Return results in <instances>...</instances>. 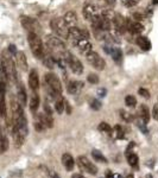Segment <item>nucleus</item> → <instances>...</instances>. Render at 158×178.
Returning <instances> with one entry per match:
<instances>
[{
	"mask_svg": "<svg viewBox=\"0 0 158 178\" xmlns=\"http://www.w3.org/2000/svg\"><path fill=\"white\" fill-rule=\"evenodd\" d=\"M45 86H46V93L48 95H50V98L54 100H57L58 98H61V93H62V84L61 81L58 80L55 74H46L45 75Z\"/></svg>",
	"mask_w": 158,
	"mask_h": 178,
	"instance_id": "1",
	"label": "nucleus"
},
{
	"mask_svg": "<svg viewBox=\"0 0 158 178\" xmlns=\"http://www.w3.org/2000/svg\"><path fill=\"white\" fill-rule=\"evenodd\" d=\"M27 42L30 45V49L36 58L42 59L44 56V45L42 43V39L39 36L34 32H29L27 34Z\"/></svg>",
	"mask_w": 158,
	"mask_h": 178,
	"instance_id": "2",
	"label": "nucleus"
},
{
	"mask_svg": "<svg viewBox=\"0 0 158 178\" xmlns=\"http://www.w3.org/2000/svg\"><path fill=\"white\" fill-rule=\"evenodd\" d=\"M46 45L50 50V52H52V56L55 55V59L58 57H62L63 54L67 51V46L63 43L62 39L54 37V36H49L48 39H46Z\"/></svg>",
	"mask_w": 158,
	"mask_h": 178,
	"instance_id": "3",
	"label": "nucleus"
},
{
	"mask_svg": "<svg viewBox=\"0 0 158 178\" xmlns=\"http://www.w3.org/2000/svg\"><path fill=\"white\" fill-rule=\"evenodd\" d=\"M50 27L55 34L63 39H67L69 36V26L62 18H55L50 22Z\"/></svg>",
	"mask_w": 158,
	"mask_h": 178,
	"instance_id": "4",
	"label": "nucleus"
},
{
	"mask_svg": "<svg viewBox=\"0 0 158 178\" xmlns=\"http://www.w3.org/2000/svg\"><path fill=\"white\" fill-rule=\"evenodd\" d=\"M62 58L66 61L67 66L71 69V71H73L74 74H76V75H81V74L83 73V66H82V63H81L80 59H77V58L73 55L71 52H69V51L67 50V51L63 54Z\"/></svg>",
	"mask_w": 158,
	"mask_h": 178,
	"instance_id": "5",
	"label": "nucleus"
},
{
	"mask_svg": "<svg viewBox=\"0 0 158 178\" xmlns=\"http://www.w3.org/2000/svg\"><path fill=\"white\" fill-rule=\"evenodd\" d=\"M1 64L5 68V71L7 74L9 81H17V70H16V66L14 62L12 61V58L7 57V56H2V58L0 59Z\"/></svg>",
	"mask_w": 158,
	"mask_h": 178,
	"instance_id": "6",
	"label": "nucleus"
},
{
	"mask_svg": "<svg viewBox=\"0 0 158 178\" xmlns=\"http://www.w3.org/2000/svg\"><path fill=\"white\" fill-rule=\"evenodd\" d=\"M20 23H22L23 27L27 31V32H34V34H39L41 32V25L36 19L27 17V16H23L20 18Z\"/></svg>",
	"mask_w": 158,
	"mask_h": 178,
	"instance_id": "7",
	"label": "nucleus"
},
{
	"mask_svg": "<svg viewBox=\"0 0 158 178\" xmlns=\"http://www.w3.org/2000/svg\"><path fill=\"white\" fill-rule=\"evenodd\" d=\"M86 59L92 67H94L96 70H103L106 67V62L105 59L100 57V55L95 51H90L86 55Z\"/></svg>",
	"mask_w": 158,
	"mask_h": 178,
	"instance_id": "8",
	"label": "nucleus"
},
{
	"mask_svg": "<svg viewBox=\"0 0 158 178\" xmlns=\"http://www.w3.org/2000/svg\"><path fill=\"white\" fill-rule=\"evenodd\" d=\"M77 164L82 171H86L90 175H96L98 173V167L95 166L92 162H89L84 156H80L77 158Z\"/></svg>",
	"mask_w": 158,
	"mask_h": 178,
	"instance_id": "9",
	"label": "nucleus"
},
{
	"mask_svg": "<svg viewBox=\"0 0 158 178\" xmlns=\"http://www.w3.org/2000/svg\"><path fill=\"white\" fill-rule=\"evenodd\" d=\"M100 14H101L100 9L96 5H94V4H87L84 6V9H83V17H84L86 20L92 22L94 18H96Z\"/></svg>",
	"mask_w": 158,
	"mask_h": 178,
	"instance_id": "10",
	"label": "nucleus"
},
{
	"mask_svg": "<svg viewBox=\"0 0 158 178\" xmlns=\"http://www.w3.org/2000/svg\"><path fill=\"white\" fill-rule=\"evenodd\" d=\"M112 24L114 29L119 32V34H124L127 30V25H126V19L120 14H114L112 19Z\"/></svg>",
	"mask_w": 158,
	"mask_h": 178,
	"instance_id": "11",
	"label": "nucleus"
},
{
	"mask_svg": "<svg viewBox=\"0 0 158 178\" xmlns=\"http://www.w3.org/2000/svg\"><path fill=\"white\" fill-rule=\"evenodd\" d=\"M68 38L73 43H75L76 41H79L81 38H88V34L84 30H81L79 27L74 26V27H69V36H68Z\"/></svg>",
	"mask_w": 158,
	"mask_h": 178,
	"instance_id": "12",
	"label": "nucleus"
},
{
	"mask_svg": "<svg viewBox=\"0 0 158 178\" xmlns=\"http://www.w3.org/2000/svg\"><path fill=\"white\" fill-rule=\"evenodd\" d=\"M73 44L75 45L76 48H77V50H79L81 54H83V55H87L88 52L92 51V44H90V42L88 41V38H81L79 41H76L75 43H73Z\"/></svg>",
	"mask_w": 158,
	"mask_h": 178,
	"instance_id": "13",
	"label": "nucleus"
},
{
	"mask_svg": "<svg viewBox=\"0 0 158 178\" xmlns=\"http://www.w3.org/2000/svg\"><path fill=\"white\" fill-rule=\"evenodd\" d=\"M6 86L4 82H0V116L6 115V100H5V94H6Z\"/></svg>",
	"mask_w": 158,
	"mask_h": 178,
	"instance_id": "14",
	"label": "nucleus"
},
{
	"mask_svg": "<svg viewBox=\"0 0 158 178\" xmlns=\"http://www.w3.org/2000/svg\"><path fill=\"white\" fill-rule=\"evenodd\" d=\"M127 25V31H130L131 34H139L144 31V26L143 24L139 22H131V20H126Z\"/></svg>",
	"mask_w": 158,
	"mask_h": 178,
	"instance_id": "15",
	"label": "nucleus"
},
{
	"mask_svg": "<svg viewBox=\"0 0 158 178\" xmlns=\"http://www.w3.org/2000/svg\"><path fill=\"white\" fill-rule=\"evenodd\" d=\"M29 86L32 90H37L39 88V77H38V73L37 70L32 69L30 71V75H29Z\"/></svg>",
	"mask_w": 158,
	"mask_h": 178,
	"instance_id": "16",
	"label": "nucleus"
},
{
	"mask_svg": "<svg viewBox=\"0 0 158 178\" xmlns=\"http://www.w3.org/2000/svg\"><path fill=\"white\" fill-rule=\"evenodd\" d=\"M37 120H38L39 123H43L45 128H51V127L54 126V119H52V116L45 114L44 112L37 115Z\"/></svg>",
	"mask_w": 158,
	"mask_h": 178,
	"instance_id": "17",
	"label": "nucleus"
},
{
	"mask_svg": "<svg viewBox=\"0 0 158 178\" xmlns=\"http://www.w3.org/2000/svg\"><path fill=\"white\" fill-rule=\"evenodd\" d=\"M9 150V139L4 127H0V153H4Z\"/></svg>",
	"mask_w": 158,
	"mask_h": 178,
	"instance_id": "18",
	"label": "nucleus"
},
{
	"mask_svg": "<svg viewBox=\"0 0 158 178\" xmlns=\"http://www.w3.org/2000/svg\"><path fill=\"white\" fill-rule=\"evenodd\" d=\"M82 88H83V82H80V81H70L67 86L68 93L73 95L79 94V91Z\"/></svg>",
	"mask_w": 158,
	"mask_h": 178,
	"instance_id": "19",
	"label": "nucleus"
},
{
	"mask_svg": "<svg viewBox=\"0 0 158 178\" xmlns=\"http://www.w3.org/2000/svg\"><path fill=\"white\" fill-rule=\"evenodd\" d=\"M63 20L66 22L69 27H74V26H76V24H77V14H76V12L74 11H69L66 13V16H64V18H63Z\"/></svg>",
	"mask_w": 158,
	"mask_h": 178,
	"instance_id": "20",
	"label": "nucleus"
},
{
	"mask_svg": "<svg viewBox=\"0 0 158 178\" xmlns=\"http://www.w3.org/2000/svg\"><path fill=\"white\" fill-rule=\"evenodd\" d=\"M16 58H17V64L22 70H27V59H26V55L24 51H17L16 54Z\"/></svg>",
	"mask_w": 158,
	"mask_h": 178,
	"instance_id": "21",
	"label": "nucleus"
},
{
	"mask_svg": "<svg viewBox=\"0 0 158 178\" xmlns=\"http://www.w3.org/2000/svg\"><path fill=\"white\" fill-rule=\"evenodd\" d=\"M62 164L64 165V167H66L67 171H71L73 167H74V165H75V160H74V158H73L71 155L64 153V155L62 156Z\"/></svg>",
	"mask_w": 158,
	"mask_h": 178,
	"instance_id": "22",
	"label": "nucleus"
},
{
	"mask_svg": "<svg viewBox=\"0 0 158 178\" xmlns=\"http://www.w3.org/2000/svg\"><path fill=\"white\" fill-rule=\"evenodd\" d=\"M137 44H138V46L142 50H144V51H149L151 49V42H150V39L147 37H144V36H139L137 38Z\"/></svg>",
	"mask_w": 158,
	"mask_h": 178,
	"instance_id": "23",
	"label": "nucleus"
},
{
	"mask_svg": "<svg viewBox=\"0 0 158 178\" xmlns=\"http://www.w3.org/2000/svg\"><path fill=\"white\" fill-rule=\"evenodd\" d=\"M42 59H43L44 67H46L48 69H54V68H55L56 59H55V57L51 55V54H45V51H44V56H43Z\"/></svg>",
	"mask_w": 158,
	"mask_h": 178,
	"instance_id": "24",
	"label": "nucleus"
},
{
	"mask_svg": "<svg viewBox=\"0 0 158 178\" xmlns=\"http://www.w3.org/2000/svg\"><path fill=\"white\" fill-rule=\"evenodd\" d=\"M17 99L18 102L20 103V106H25L26 100H27V96H26V90L24 89L22 84L18 86V93H17Z\"/></svg>",
	"mask_w": 158,
	"mask_h": 178,
	"instance_id": "25",
	"label": "nucleus"
},
{
	"mask_svg": "<svg viewBox=\"0 0 158 178\" xmlns=\"http://www.w3.org/2000/svg\"><path fill=\"white\" fill-rule=\"evenodd\" d=\"M139 118H142L145 123H149L150 120V112H149V107L146 105H140L139 107Z\"/></svg>",
	"mask_w": 158,
	"mask_h": 178,
	"instance_id": "26",
	"label": "nucleus"
},
{
	"mask_svg": "<svg viewBox=\"0 0 158 178\" xmlns=\"http://www.w3.org/2000/svg\"><path fill=\"white\" fill-rule=\"evenodd\" d=\"M38 107H39V96L37 93H34L31 96V100H30V111L34 113L38 109Z\"/></svg>",
	"mask_w": 158,
	"mask_h": 178,
	"instance_id": "27",
	"label": "nucleus"
},
{
	"mask_svg": "<svg viewBox=\"0 0 158 178\" xmlns=\"http://www.w3.org/2000/svg\"><path fill=\"white\" fill-rule=\"evenodd\" d=\"M110 55L112 56V58L117 63H119L121 61V58H123V52H121V50L119 48H112V50L110 51Z\"/></svg>",
	"mask_w": 158,
	"mask_h": 178,
	"instance_id": "28",
	"label": "nucleus"
},
{
	"mask_svg": "<svg viewBox=\"0 0 158 178\" xmlns=\"http://www.w3.org/2000/svg\"><path fill=\"white\" fill-rule=\"evenodd\" d=\"M64 108H66V101L63 100L62 98H58L55 102V109L58 114H62L64 112Z\"/></svg>",
	"mask_w": 158,
	"mask_h": 178,
	"instance_id": "29",
	"label": "nucleus"
},
{
	"mask_svg": "<svg viewBox=\"0 0 158 178\" xmlns=\"http://www.w3.org/2000/svg\"><path fill=\"white\" fill-rule=\"evenodd\" d=\"M92 156H93V158H94L96 162H100V163H107L106 157L103 156L100 151H98V150H93V151H92Z\"/></svg>",
	"mask_w": 158,
	"mask_h": 178,
	"instance_id": "30",
	"label": "nucleus"
},
{
	"mask_svg": "<svg viewBox=\"0 0 158 178\" xmlns=\"http://www.w3.org/2000/svg\"><path fill=\"white\" fill-rule=\"evenodd\" d=\"M125 103H126L127 107L133 108V107H135V105H137V100H135V98L133 95H127L125 98Z\"/></svg>",
	"mask_w": 158,
	"mask_h": 178,
	"instance_id": "31",
	"label": "nucleus"
},
{
	"mask_svg": "<svg viewBox=\"0 0 158 178\" xmlns=\"http://www.w3.org/2000/svg\"><path fill=\"white\" fill-rule=\"evenodd\" d=\"M138 162H139V158H138V156L135 153H131V155L127 156V163L131 166H135L138 164Z\"/></svg>",
	"mask_w": 158,
	"mask_h": 178,
	"instance_id": "32",
	"label": "nucleus"
},
{
	"mask_svg": "<svg viewBox=\"0 0 158 178\" xmlns=\"http://www.w3.org/2000/svg\"><path fill=\"white\" fill-rule=\"evenodd\" d=\"M114 135H115V138L117 139H123L124 138V130L119 126V125H117L115 127H114Z\"/></svg>",
	"mask_w": 158,
	"mask_h": 178,
	"instance_id": "33",
	"label": "nucleus"
},
{
	"mask_svg": "<svg viewBox=\"0 0 158 178\" xmlns=\"http://www.w3.org/2000/svg\"><path fill=\"white\" fill-rule=\"evenodd\" d=\"M137 126L139 127V130L143 132L144 134H146L147 133V128H146V123L142 119V118H139V120L137 121Z\"/></svg>",
	"mask_w": 158,
	"mask_h": 178,
	"instance_id": "34",
	"label": "nucleus"
},
{
	"mask_svg": "<svg viewBox=\"0 0 158 178\" xmlns=\"http://www.w3.org/2000/svg\"><path fill=\"white\" fill-rule=\"evenodd\" d=\"M99 130L101 131V132H106V133H110V132H112V128H111V126L108 125L107 123H101L99 125Z\"/></svg>",
	"mask_w": 158,
	"mask_h": 178,
	"instance_id": "35",
	"label": "nucleus"
},
{
	"mask_svg": "<svg viewBox=\"0 0 158 178\" xmlns=\"http://www.w3.org/2000/svg\"><path fill=\"white\" fill-rule=\"evenodd\" d=\"M87 80H88V82L92 83V84H96V83H99V76H98L96 74H89L88 77H87Z\"/></svg>",
	"mask_w": 158,
	"mask_h": 178,
	"instance_id": "36",
	"label": "nucleus"
},
{
	"mask_svg": "<svg viewBox=\"0 0 158 178\" xmlns=\"http://www.w3.org/2000/svg\"><path fill=\"white\" fill-rule=\"evenodd\" d=\"M90 108L94 111H99L101 108V102L99 100H92L90 101Z\"/></svg>",
	"mask_w": 158,
	"mask_h": 178,
	"instance_id": "37",
	"label": "nucleus"
},
{
	"mask_svg": "<svg viewBox=\"0 0 158 178\" xmlns=\"http://www.w3.org/2000/svg\"><path fill=\"white\" fill-rule=\"evenodd\" d=\"M138 94H139V95H142V96H143V98H145V99H149V98H150V91L145 88L138 89Z\"/></svg>",
	"mask_w": 158,
	"mask_h": 178,
	"instance_id": "38",
	"label": "nucleus"
},
{
	"mask_svg": "<svg viewBox=\"0 0 158 178\" xmlns=\"http://www.w3.org/2000/svg\"><path fill=\"white\" fill-rule=\"evenodd\" d=\"M120 115H121V118L124 119L125 121H131V120H132V116H131L128 113H126L125 111H123V109L120 111Z\"/></svg>",
	"mask_w": 158,
	"mask_h": 178,
	"instance_id": "39",
	"label": "nucleus"
},
{
	"mask_svg": "<svg viewBox=\"0 0 158 178\" xmlns=\"http://www.w3.org/2000/svg\"><path fill=\"white\" fill-rule=\"evenodd\" d=\"M34 128H36V131H38V132H42V131H44V125L42 123H39L38 120L34 123Z\"/></svg>",
	"mask_w": 158,
	"mask_h": 178,
	"instance_id": "40",
	"label": "nucleus"
},
{
	"mask_svg": "<svg viewBox=\"0 0 158 178\" xmlns=\"http://www.w3.org/2000/svg\"><path fill=\"white\" fill-rule=\"evenodd\" d=\"M44 113L45 114H48V115H51V114H52V109H51V107H50V105H49L48 102H45L44 103Z\"/></svg>",
	"mask_w": 158,
	"mask_h": 178,
	"instance_id": "41",
	"label": "nucleus"
},
{
	"mask_svg": "<svg viewBox=\"0 0 158 178\" xmlns=\"http://www.w3.org/2000/svg\"><path fill=\"white\" fill-rule=\"evenodd\" d=\"M152 116L158 120V103H156L155 106H153V109H152Z\"/></svg>",
	"mask_w": 158,
	"mask_h": 178,
	"instance_id": "42",
	"label": "nucleus"
},
{
	"mask_svg": "<svg viewBox=\"0 0 158 178\" xmlns=\"http://www.w3.org/2000/svg\"><path fill=\"white\" fill-rule=\"evenodd\" d=\"M9 51L11 52L12 55H16L17 54V48H16V45L11 44L10 46H9Z\"/></svg>",
	"mask_w": 158,
	"mask_h": 178,
	"instance_id": "43",
	"label": "nucleus"
},
{
	"mask_svg": "<svg viewBox=\"0 0 158 178\" xmlns=\"http://www.w3.org/2000/svg\"><path fill=\"white\" fill-rule=\"evenodd\" d=\"M135 19L137 22H140V20H143V18H144V16L142 14V13H135Z\"/></svg>",
	"mask_w": 158,
	"mask_h": 178,
	"instance_id": "44",
	"label": "nucleus"
},
{
	"mask_svg": "<svg viewBox=\"0 0 158 178\" xmlns=\"http://www.w3.org/2000/svg\"><path fill=\"white\" fill-rule=\"evenodd\" d=\"M106 95V89H99L98 90V96H100V98H103Z\"/></svg>",
	"mask_w": 158,
	"mask_h": 178,
	"instance_id": "45",
	"label": "nucleus"
},
{
	"mask_svg": "<svg viewBox=\"0 0 158 178\" xmlns=\"http://www.w3.org/2000/svg\"><path fill=\"white\" fill-rule=\"evenodd\" d=\"M139 1H140V0H127V5H130V6H135V5H137Z\"/></svg>",
	"mask_w": 158,
	"mask_h": 178,
	"instance_id": "46",
	"label": "nucleus"
},
{
	"mask_svg": "<svg viewBox=\"0 0 158 178\" xmlns=\"http://www.w3.org/2000/svg\"><path fill=\"white\" fill-rule=\"evenodd\" d=\"M71 178H86V177H83L82 175H80V173H75V175H73L71 176Z\"/></svg>",
	"mask_w": 158,
	"mask_h": 178,
	"instance_id": "47",
	"label": "nucleus"
},
{
	"mask_svg": "<svg viewBox=\"0 0 158 178\" xmlns=\"http://www.w3.org/2000/svg\"><path fill=\"white\" fill-rule=\"evenodd\" d=\"M51 178H59V176L55 172H51Z\"/></svg>",
	"mask_w": 158,
	"mask_h": 178,
	"instance_id": "48",
	"label": "nucleus"
},
{
	"mask_svg": "<svg viewBox=\"0 0 158 178\" xmlns=\"http://www.w3.org/2000/svg\"><path fill=\"white\" fill-rule=\"evenodd\" d=\"M126 178H135V177H133V175H132V173H130V175H127V176H126Z\"/></svg>",
	"mask_w": 158,
	"mask_h": 178,
	"instance_id": "49",
	"label": "nucleus"
},
{
	"mask_svg": "<svg viewBox=\"0 0 158 178\" xmlns=\"http://www.w3.org/2000/svg\"><path fill=\"white\" fill-rule=\"evenodd\" d=\"M152 2H153L155 5H157V4H158V0H152Z\"/></svg>",
	"mask_w": 158,
	"mask_h": 178,
	"instance_id": "50",
	"label": "nucleus"
},
{
	"mask_svg": "<svg viewBox=\"0 0 158 178\" xmlns=\"http://www.w3.org/2000/svg\"><path fill=\"white\" fill-rule=\"evenodd\" d=\"M146 178H152V175H146Z\"/></svg>",
	"mask_w": 158,
	"mask_h": 178,
	"instance_id": "51",
	"label": "nucleus"
},
{
	"mask_svg": "<svg viewBox=\"0 0 158 178\" xmlns=\"http://www.w3.org/2000/svg\"><path fill=\"white\" fill-rule=\"evenodd\" d=\"M107 1H108V2H114L115 0H107Z\"/></svg>",
	"mask_w": 158,
	"mask_h": 178,
	"instance_id": "52",
	"label": "nucleus"
}]
</instances>
